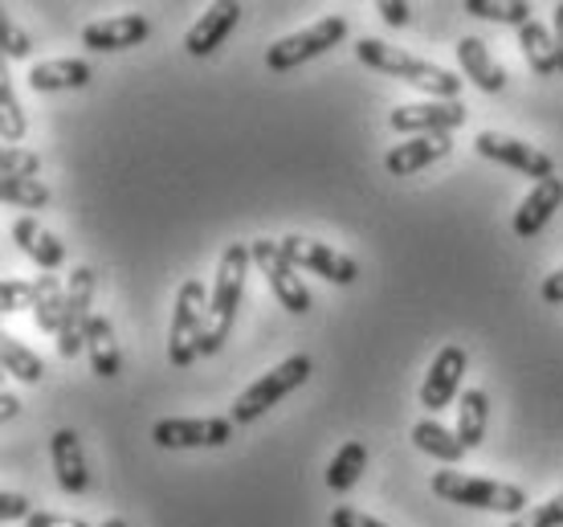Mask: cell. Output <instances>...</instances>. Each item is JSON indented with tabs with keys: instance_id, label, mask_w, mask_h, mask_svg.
I'll list each match as a JSON object with an SVG mask.
<instances>
[{
	"instance_id": "6da1fadb",
	"label": "cell",
	"mask_w": 563,
	"mask_h": 527,
	"mask_svg": "<svg viewBox=\"0 0 563 527\" xmlns=\"http://www.w3.org/2000/svg\"><path fill=\"white\" fill-rule=\"evenodd\" d=\"M355 57L372 66V70L380 74H393L400 83L417 86L424 95H433L437 102H453L462 95V78L445 66H433V62H424V57L409 54V50H396V45L380 42V37H360L355 42Z\"/></svg>"
},
{
	"instance_id": "7a4b0ae2",
	"label": "cell",
	"mask_w": 563,
	"mask_h": 527,
	"mask_svg": "<svg viewBox=\"0 0 563 527\" xmlns=\"http://www.w3.org/2000/svg\"><path fill=\"white\" fill-rule=\"evenodd\" d=\"M250 266H254L250 245L233 242L225 254H221L217 283H212V295H209V323H205V343H200V356H217V352L225 348L229 331H233V319H238L241 295H245Z\"/></svg>"
},
{
	"instance_id": "3957f363",
	"label": "cell",
	"mask_w": 563,
	"mask_h": 527,
	"mask_svg": "<svg viewBox=\"0 0 563 527\" xmlns=\"http://www.w3.org/2000/svg\"><path fill=\"white\" fill-rule=\"evenodd\" d=\"M433 491L445 503L457 507H474V512H503V515H527V491L515 483H498V479H478V474L462 471H437Z\"/></svg>"
},
{
	"instance_id": "277c9868",
	"label": "cell",
	"mask_w": 563,
	"mask_h": 527,
	"mask_svg": "<svg viewBox=\"0 0 563 527\" xmlns=\"http://www.w3.org/2000/svg\"><path fill=\"white\" fill-rule=\"evenodd\" d=\"M205 323H209V290L200 286V278H184L180 290H176V307H172L168 328V360L176 369H188L200 356Z\"/></svg>"
},
{
	"instance_id": "5b68a950",
	"label": "cell",
	"mask_w": 563,
	"mask_h": 527,
	"mask_svg": "<svg viewBox=\"0 0 563 527\" xmlns=\"http://www.w3.org/2000/svg\"><path fill=\"white\" fill-rule=\"evenodd\" d=\"M307 376H310V356H290V360H282L278 369L266 372L262 381H254V385L245 388L238 400H233V426H254L257 417H266V409H274L282 397H290L298 385H307Z\"/></svg>"
},
{
	"instance_id": "8992f818",
	"label": "cell",
	"mask_w": 563,
	"mask_h": 527,
	"mask_svg": "<svg viewBox=\"0 0 563 527\" xmlns=\"http://www.w3.org/2000/svg\"><path fill=\"white\" fill-rule=\"evenodd\" d=\"M347 37V17H323V21H314L310 29L302 33H290V37H282L266 50V66L274 74H286V70H298L302 62H314V57L331 54L339 42Z\"/></svg>"
},
{
	"instance_id": "52a82bcc",
	"label": "cell",
	"mask_w": 563,
	"mask_h": 527,
	"mask_svg": "<svg viewBox=\"0 0 563 527\" xmlns=\"http://www.w3.org/2000/svg\"><path fill=\"white\" fill-rule=\"evenodd\" d=\"M250 254H254L257 271L269 278V290H274V299H278L290 315H307L310 311V290H307V283L298 278L295 262L282 254V242L257 238V242H250Z\"/></svg>"
},
{
	"instance_id": "ba28073f",
	"label": "cell",
	"mask_w": 563,
	"mask_h": 527,
	"mask_svg": "<svg viewBox=\"0 0 563 527\" xmlns=\"http://www.w3.org/2000/svg\"><path fill=\"white\" fill-rule=\"evenodd\" d=\"M152 442L164 450H217L233 442V417H164L155 421Z\"/></svg>"
},
{
	"instance_id": "9c48e42d",
	"label": "cell",
	"mask_w": 563,
	"mask_h": 527,
	"mask_svg": "<svg viewBox=\"0 0 563 527\" xmlns=\"http://www.w3.org/2000/svg\"><path fill=\"white\" fill-rule=\"evenodd\" d=\"M95 283H99V274L90 266H78L66 283V315H62V331H57V356L62 360H74L86 348V328L95 319V311H90Z\"/></svg>"
},
{
	"instance_id": "30bf717a",
	"label": "cell",
	"mask_w": 563,
	"mask_h": 527,
	"mask_svg": "<svg viewBox=\"0 0 563 527\" xmlns=\"http://www.w3.org/2000/svg\"><path fill=\"white\" fill-rule=\"evenodd\" d=\"M282 254L290 257L298 271L319 274V278H327V283H335V286H352L355 278H360V266H355V257L339 254L335 245L314 242V238H298V233H286V238H282Z\"/></svg>"
},
{
	"instance_id": "8fae6325",
	"label": "cell",
	"mask_w": 563,
	"mask_h": 527,
	"mask_svg": "<svg viewBox=\"0 0 563 527\" xmlns=\"http://www.w3.org/2000/svg\"><path fill=\"white\" fill-rule=\"evenodd\" d=\"M474 147H478V156L494 160V164H507V168L531 176L536 185L555 176V160H551L548 152H539V147H531V143L515 140V135H503V131H478Z\"/></svg>"
},
{
	"instance_id": "7c38bea8",
	"label": "cell",
	"mask_w": 563,
	"mask_h": 527,
	"mask_svg": "<svg viewBox=\"0 0 563 527\" xmlns=\"http://www.w3.org/2000/svg\"><path fill=\"white\" fill-rule=\"evenodd\" d=\"M388 123L393 131L400 135H453V131L465 123V102L453 99V102H417V107H396L388 114Z\"/></svg>"
},
{
	"instance_id": "4fadbf2b",
	"label": "cell",
	"mask_w": 563,
	"mask_h": 527,
	"mask_svg": "<svg viewBox=\"0 0 563 527\" xmlns=\"http://www.w3.org/2000/svg\"><path fill=\"white\" fill-rule=\"evenodd\" d=\"M465 369H470V356H465L462 343H445V348L437 352L433 364H429V376H424V385H421V405L429 414H441L445 405H453L457 388H462Z\"/></svg>"
},
{
	"instance_id": "5bb4252c",
	"label": "cell",
	"mask_w": 563,
	"mask_h": 527,
	"mask_svg": "<svg viewBox=\"0 0 563 527\" xmlns=\"http://www.w3.org/2000/svg\"><path fill=\"white\" fill-rule=\"evenodd\" d=\"M147 37H152V21L140 13L107 17V21H95V25L82 29V45L86 50H95V54H119V50L143 45Z\"/></svg>"
},
{
	"instance_id": "9a60e30c",
	"label": "cell",
	"mask_w": 563,
	"mask_h": 527,
	"mask_svg": "<svg viewBox=\"0 0 563 527\" xmlns=\"http://www.w3.org/2000/svg\"><path fill=\"white\" fill-rule=\"evenodd\" d=\"M241 21V4L233 0H221V4H212L209 13H200V21L188 29V37H184V50L192 57H209L217 45H225V37L238 29Z\"/></svg>"
},
{
	"instance_id": "2e32d148",
	"label": "cell",
	"mask_w": 563,
	"mask_h": 527,
	"mask_svg": "<svg viewBox=\"0 0 563 527\" xmlns=\"http://www.w3.org/2000/svg\"><path fill=\"white\" fill-rule=\"evenodd\" d=\"M450 152H453V135H417V140L396 143L393 152L384 156V168L393 172V176H412V172L445 160Z\"/></svg>"
},
{
	"instance_id": "e0dca14e",
	"label": "cell",
	"mask_w": 563,
	"mask_h": 527,
	"mask_svg": "<svg viewBox=\"0 0 563 527\" xmlns=\"http://www.w3.org/2000/svg\"><path fill=\"white\" fill-rule=\"evenodd\" d=\"M560 205H563V176L539 180V185L527 193V200L519 205V213H515V233H519V238H536V233H543Z\"/></svg>"
},
{
	"instance_id": "ac0fdd59",
	"label": "cell",
	"mask_w": 563,
	"mask_h": 527,
	"mask_svg": "<svg viewBox=\"0 0 563 527\" xmlns=\"http://www.w3.org/2000/svg\"><path fill=\"white\" fill-rule=\"evenodd\" d=\"M49 454H54L57 486H62L66 495H82L86 486H90V471H86V454H82L78 433H74V429H57L54 438H49Z\"/></svg>"
},
{
	"instance_id": "d6986e66",
	"label": "cell",
	"mask_w": 563,
	"mask_h": 527,
	"mask_svg": "<svg viewBox=\"0 0 563 527\" xmlns=\"http://www.w3.org/2000/svg\"><path fill=\"white\" fill-rule=\"evenodd\" d=\"M95 78L90 62H78V57H54V62H37L29 70V86L37 95H54V90H82L86 83Z\"/></svg>"
},
{
	"instance_id": "ffe728a7",
	"label": "cell",
	"mask_w": 563,
	"mask_h": 527,
	"mask_svg": "<svg viewBox=\"0 0 563 527\" xmlns=\"http://www.w3.org/2000/svg\"><path fill=\"white\" fill-rule=\"evenodd\" d=\"M457 62H462L465 78L478 86V90H486V95H498V90L507 86V74L494 62V54L486 50L482 37H462V42H457Z\"/></svg>"
},
{
	"instance_id": "44dd1931",
	"label": "cell",
	"mask_w": 563,
	"mask_h": 527,
	"mask_svg": "<svg viewBox=\"0 0 563 527\" xmlns=\"http://www.w3.org/2000/svg\"><path fill=\"white\" fill-rule=\"evenodd\" d=\"M13 242L21 245V250H25V254L42 266V271H57V266L66 262V245L57 242L45 226H37L33 217H16V221H13Z\"/></svg>"
},
{
	"instance_id": "7402d4cb",
	"label": "cell",
	"mask_w": 563,
	"mask_h": 527,
	"mask_svg": "<svg viewBox=\"0 0 563 527\" xmlns=\"http://www.w3.org/2000/svg\"><path fill=\"white\" fill-rule=\"evenodd\" d=\"M86 352H90V369L99 372L102 381H114V376H119L123 356H119L114 328L107 315H95V319H90V328H86Z\"/></svg>"
},
{
	"instance_id": "603a6c76",
	"label": "cell",
	"mask_w": 563,
	"mask_h": 527,
	"mask_svg": "<svg viewBox=\"0 0 563 527\" xmlns=\"http://www.w3.org/2000/svg\"><path fill=\"white\" fill-rule=\"evenodd\" d=\"M519 50L536 74H560V45H555V33L543 21H531V25L519 29Z\"/></svg>"
},
{
	"instance_id": "cb8c5ba5",
	"label": "cell",
	"mask_w": 563,
	"mask_h": 527,
	"mask_svg": "<svg viewBox=\"0 0 563 527\" xmlns=\"http://www.w3.org/2000/svg\"><path fill=\"white\" fill-rule=\"evenodd\" d=\"M486 421H490V397L482 388H465L457 405V438L465 450H478L486 442Z\"/></svg>"
},
{
	"instance_id": "d4e9b609",
	"label": "cell",
	"mask_w": 563,
	"mask_h": 527,
	"mask_svg": "<svg viewBox=\"0 0 563 527\" xmlns=\"http://www.w3.org/2000/svg\"><path fill=\"white\" fill-rule=\"evenodd\" d=\"M412 446L424 450V454H433L437 462H462L465 458V446H462V438H457V429H445L441 421H433V417H424V421L412 426Z\"/></svg>"
},
{
	"instance_id": "484cf974",
	"label": "cell",
	"mask_w": 563,
	"mask_h": 527,
	"mask_svg": "<svg viewBox=\"0 0 563 527\" xmlns=\"http://www.w3.org/2000/svg\"><path fill=\"white\" fill-rule=\"evenodd\" d=\"M62 315H66V286L57 274H42L37 278V299H33V319L37 328L57 336L62 331Z\"/></svg>"
},
{
	"instance_id": "4316f807",
	"label": "cell",
	"mask_w": 563,
	"mask_h": 527,
	"mask_svg": "<svg viewBox=\"0 0 563 527\" xmlns=\"http://www.w3.org/2000/svg\"><path fill=\"white\" fill-rule=\"evenodd\" d=\"M367 466V446L364 442H343L339 446V454L331 458V466H327V486L343 495V491H352L360 483V474Z\"/></svg>"
},
{
	"instance_id": "83f0119b",
	"label": "cell",
	"mask_w": 563,
	"mask_h": 527,
	"mask_svg": "<svg viewBox=\"0 0 563 527\" xmlns=\"http://www.w3.org/2000/svg\"><path fill=\"white\" fill-rule=\"evenodd\" d=\"M465 13L494 21V25H531V4L527 0H465Z\"/></svg>"
},
{
	"instance_id": "f1b7e54d",
	"label": "cell",
	"mask_w": 563,
	"mask_h": 527,
	"mask_svg": "<svg viewBox=\"0 0 563 527\" xmlns=\"http://www.w3.org/2000/svg\"><path fill=\"white\" fill-rule=\"evenodd\" d=\"M0 356H4V372H13L16 381H25V385H42V376H45L42 356H37V352H29L16 336H4V340H0Z\"/></svg>"
},
{
	"instance_id": "f546056e",
	"label": "cell",
	"mask_w": 563,
	"mask_h": 527,
	"mask_svg": "<svg viewBox=\"0 0 563 527\" xmlns=\"http://www.w3.org/2000/svg\"><path fill=\"white\" fill-rule=\"evenodd\" d=\"M0 197L13 209H45L49 205V188L42 180H0Z\"/></svg>"
},
{
	"instance_id": "4dcf8cb0",
	"label": "cell",
	"mask_w": 563,
	"mask_h": 527,
	"mask_svg": "<svg viewBox=\"0 0 563 527\" xmlns=\"http://www.w3.org/2000/svg\"><path fill=\"white\" fill-rule=\"evenodd\" d=\"M0 176L4 180H37L42 176V156L29 152V147H9L0 156Z\"/></svg>"
},
{
	"instance_id": "1f68e13d",
	"label": "cell",
	"mask_w": 563,
	"mask_h": 527,
	"mask_svg": "<svg viewBox=\"0 0 563 527\" xmlns=\"http://www.w3.org/2000/svg\"><path fill=\"white\" fill-rule=\"evenodd\" d=\"M0 131H4V140H9V143L25 140V131H29L25 111H21V102H16L13 86H9V83L0 86Z\"/></svg>"
},
{
	"instance_id": "d6a6232c",
	"label": "cell",
	"mask_w": 563,
	"mask_h": 527,
	"mask_svg": "<svg viewBox=\"0 0 563 527\" xmlns=\"http://www.w3.org/2000/svg\"><path fill=\"white\" fill-rule=\"evenodd\" d=\"M33 299H37V283H25V278H4L0 283V311L4 315L25 311V307H33Z\"/></svg>"
},
{
	"instance_id": "836d02e7",
	"label": "cell",
	"mask_w": 563,
	"mask_h": 527,
	"mask_svg": "<svg viewBox=\"0 0 563 527\" xmlns=\"http://www.w3.org/2000/svg\"><path fill=\"white\" fill-rule=\"evenodd\" d=\"M510 527H563V491L560 495H551L548 503L531 507L527 515H519Z\"/></svg>"
},
{
	"instance_id": "e575fe53",
	"label": "cell",
	"mask_w": 563,
	"mask_h": 527,
	"mask_svg": "<svg viewBox=\"0 0 563 527\" xmlns=\"http://www.w3.org/2000/svg\"><path fill=\"white\" fill-rule=\"evenodd\" d=\"M0 42H4V54L13 57V62H21V57L33 54V42H29V33L16 25L13 17H0Z\"/></svg>"
},
{
	"instance_id": "d590c367",
	"label": "cell",
	"mask_w": 563,
	"mask_h": 527,
	"mask_svg": "<svg viewBox=\"0 0 563 527\" xmlns=\"http://www.w3.org/2000/svg\"><path fill=\"white\" fill-rule=\"evenodd\" d=\"M29 515H33V503H29L25 495H16V491H4V495H0V519H4V524L29 519Z\"/></svg>"
},
{
	"instance_id": "8d00e7d4",
	"label": "cell",
	"mask_w": 563,
	"mask_h": 527,
	"mask_svg": "<svg viewBox=\"0 0 563 527\" xmlns=\"http://www.w3.org/2000/svg\"><path fill=\"white\" fill-rule=\"evenodd\" d=\"M331 527H384V524L364 512H355V507H335L331 512Z\"/></svg>"
},
{
	"instance_id": "74e56055",
	"label": "cell",
	"mask_w": 563,
	"mask_h": 527,
	"mask_svg": "<svg viewBox=\"0 0 563 527\" xmlns=\"http://www.w3.org/2000/svg\"><path fill=\"white\" fill-rule=\"evenodd\" d=\"M25 527H90L82 519H74V515H57V512H33L25 519Z\"/></svg>"
},
{
	"instance_id": "f35d334b",
	"label": "cell",
	"mask_w": 563,
	"mask_h": 527,
	"mask_svg": "<svg viewBox=\"0 0 563 527\" xmlns=\"http://www.w3.org/2000/svg\"><path fill=\"white\" fill-rule=\"evenodd\" d=\"M380 17L388 21V25H409V4L405 0H384L380 4Z\"/></svg>"
},
{
	"instance_id": "ab89813d",
	"label": "cell",
	"mask_w": 563,
	"mask_h": 527,
	"mask_svg": "<svg viewBox=\"0 0 563 527\" xmlns=\"http://www.w3.org/2000/svg\"><path fill=\"white\" fill-rule=\"evenodd\" d=\"M543 303H551V307H560L563 303V266L543 278Z\"/></svg>"
},
{
	"instance_id": "60d3db41",
	"label": "cell",
	"mask_w": 563,
	"mask_h": 527,
	"mask_svg": "<svg viewBox=\"0 0 563 527\" xmlns=\"http://www.w3.org/2000/svg\"><path fill=\"white\" fill-rule=\"evenodd\" d=\"M551 33H555V45H560V74H563V0L560 4H555V9H551Z\"/></svg>"
},
{
	"instance_id": "b9f144b4",
	"label": "cell",
	"mask_w": 563,
	"mask_h": 527,
	"mask_svg": "<svg viewBox=\"0 0 563 527\" xmlns=\"http://www.w3.org/2000/svg\"><path fill=\"white\" fill-rule=\"evenodd\" d=\"M16 414H21V400H16L13 393H4V397H0V417L9 421V417H16Z\"/></svg>"
},
{
	"instance_id": "7bdbcfd3",
	"label": "cell",
	"mask_w": 563,
	"mask_h": 527,
	"mask_svg": "<svg viewBox=\"0 0 563 527\" xmlns=\"http://www.w3.org/2000/svg\"><path fill=\"white\" fill-rule=\"evenodd\" d=\"M102 527H128V519H119V515H114V519H107Z\"/></svg>"
}]
</instances>
